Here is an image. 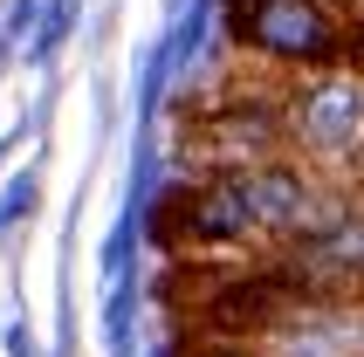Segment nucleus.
Wrapping results in <instances>:
<instances>
[{
	"mask_svg": "<svg viewBox=\"0 0 364 357\" xmlns=\"http://www.w3.org/2000/svg\"><path fill=\"white\" fill-rule=\"evenodd\" d=\"M282 117L296 159L364 193V69H350V62L296 69L282 82Z\"/></svg>",
	"mask_w": 364,
	"mask_h": 357,
	"instance_id": "obj_1",
	"label": "nucleus"
},
{
	"mask_svg": "<svg viewBox=\"0 0 364 357\" xmlns=\"http://www.w3.org/2000/svg\"><path fill=\"white\" fill-rule=\"evenodd\" d=\"M234 48L268 69H330L350 48V7L344 0H227Z\"/></svg>",
	"mask_w": 364,
	"mask_h": 357,
	"instance_id": "obj_2",
	"label": "nucleus"
},
{
	"mask_svg": "<svg viewBox=\"0 0 364 357\" xmlns=\"http://www.w3.org/2000/svg\"><path fill=\"white\" fill-rule=\"evenodd\" d=\"M344 7H350V14H364V0H344Z\"/></svg>",
	"mask_w": 364,
	"mask_h": 357,
	"instance_id": "obj_4",
	"label": "nucleus"
},
{
	"mask_svg": "<svg viewBox=\"0 0 364 357\" xmlns=\"http://www.w3.org/2000/svg\"><path fill=\"white\" fill-rule=\"evenodd\" d=\"M344 357H358V351H344Z\"/></svg>",
	"mask_w": 364,
	"mask_h": 357,
	"instance_id": "obj_5",
	"label": "nucleus"
},
{
	"mask_svg": "<svg viewBox=\"0 0 364 357\" xmlns=\"http://www.w3.org/2000/svg\"><path fill=\"white\" fill-rule=\"evenodd\" d=\"M21 206H35V178H14V186H7V199H0V227H7Z\"/></svg>",
	"mask_w": 364,
	"mask_h": 357,
	"instance_id": "obj_3",
	"label": "nucleus"
}]
</instances>
